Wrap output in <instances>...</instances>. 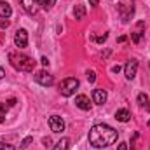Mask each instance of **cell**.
<instances>
[{
	"label": "cell",
	"mask_w": 150,
	"mask_h": 150,
	"mask_svg": "<svg viewBox=\"0 0 150 150\" xmlns=\"http://www.w3.org/2000/svg\"><path fill=\"white\" fill-rule=\"evenodd\" d=\"M117 138H119V133L113 129L112 126H107V124H96L89 131V143L94 149L110 147V145H113L117 142Z\"/></svg>",
	"instance_id": "obj_1"
},
{
	"label": "cell",
	"mask_w": 150,
	"mask_h": 150,
	"mask_svg": "<svg viewBox=\"0 0 150 150\" xmlns=\"http://www.w3.org/2000/svg\"><path fill=\"white\" fill-rule=\"evenodd\" d=\"M9 61H11V65L16 70L28 72V74L33 72L35 70V65H37V61L33 58H30L26 54H21V52H9Z\"/></svg>",
	"instance_id": "obj_2"
},
{
	"label": "cell",
	"mask_w": 150,
	"mask_h": 150,
	"mask_svg": "<svg viewBox=\"0 0 150 150\" xmlns=\"http://www.w3.org/2000/svg\"><path fill=\"white\" fill-rule=\"evenodd\" d=\"M79 86H80L79 79H75V77H68V79L61 80V84H59V91H61L63 96L68 98V96H74L75 91L79 89Z\"/></svg>",
	"instance_id": "obj_3"
},
{
	"label": "cell",
	"mask_w": 150,
	"mask_h": 150,
	"mask_svg": "<svg viewBox=\"0 0 150 150\" xmlns=\"http://www.w3.org/2000/svg\"><path fill=\"white\" fill-rule=\"evenodd\" d=\"M49 127L52 133H61V131H65V120L59 115H51L49 117Z\"/></svg>",
	"instance_id": "obj_4"
},
{
	"label": "cell",
	"mask_w": 150,
	"mask_h": 150,
	"mask_svg": "<svg viewBox=\"0 0 150 150\" xmlns=\"http://www.w3.org/2000/svg\"><path fill=\"white\" fill-rule=\"evenodd\" d=\"M14 44H16V47H19V49H25V47L28 45V32H26L25 28H21V30L16 32V35H14Z\"/></svg>",
	"instance_id": "obj_5"
},
{
	"label": "cell",
	"mask_w": 150,
	"mask_h": 150,
	"mask_svg": "<svg viewBox=\"0 0 150 150\" xmlns=\"http://www.w3.org/2000/svg\"><path fill=\"white\" fill-rule=\"evenodd\" d=\"M136 72H138V61L136 59H129L124 67V75L127 80H133L136 77Z\"/></svg>",
	"instance_id": "obj_6"
},
{
	"label": "cell",
	"mask_w": 150,
	"mask_h": 150,
	"mask_svg": "<svg viewBox=\"0 0 150 150\" xmlns=\"http://www.w3.org/2000/svg\"><path fill=\"white\" fill-rule=\"evenodd\" d=\"M35 80H37L40 86H45V87L54 84V77H52L51 74H47L45 70H40V72H37V74H35Z\"/></svg>",
	"instance_id": "obj_7"
},
{
	"label": "cell",
	"mask_w": 150,
	"mask_h": 150,
	"mask_svg": "<svg viewBox=\"0 0 150 150\" xmlns=\"http://www.w3.org/2000/svg\"><path fill=\"white\" fill-rule=\"evenodd\" d=\"M21 5H23V9H25L30 16L37 14V11H38V0H21Z\"/></svg>",
	"instance_id": "obj_8"
},
{
	"label": "cell",
	"mask_w": 150,
	"mask_h": 150,
	"mask_svg": "<svg viewBox=\"0 0 150 150\" xmlns=\"http://www.w3.org/2000/svg\"><path fill=\"white\" fill-rule=\"evenodd\" d=\"M93 101L96 105H103L107 101V91L105 89H94L93 91Z\"/></svg>",
	"instance_id": "obj_9"
},
{
	"label": "cell",
	"mask_w": 150,
	"mask_h": 150,
	"mask_svg": "<svg viewBox=\"0 0 150 150\" xmlns=\"http://www.w3.org/2000/svg\"><path fill=\"white\" fill-rule=\"evenodd\" d=\"M119 12H120V16H122V21H129V18L133 16V12H134V9H133V5H126V4H120L119 5Z\"/></svg>",
	"instance_id": "obj_10"
},
{
	"label": "cell",
	"mask_w": 150,
	"mask_h": 150,
	"mask_svg": "<svg viewBox=\"0 0 150 150\" xmlns=\"http://www.w3.org/2000/svg\"><path fill=\"white\" fill-rule=\"evenodd\" d=\"M75 105L80 108V110H89L91 108V103H89V98L86 94H79L75 98Z\"/></svg>",
	"instance_id": "obj_11"
},
{
	"label": "cell",
	"mask_w": 150,
	"mask_h": 150,
	"mask_svg": "<svg viewBox=\"0 0 150 150\" xmlns=\"http://www.w3.org/2000/svg\"><path fill=\"white\" fill-rule=\"evenodd\" d=\"M115 119H117L119 122H127V120L131 119V112H129L127 108H120V110L115 112Z\"/></svg>",
	"instance_id": "obj_12"
},
{
	"label": "cell",
	"mask_w": 150,
	"mask_h": 150,
	"mask_svg": "<svg viewBox=\"0 0 150 150\" xmlns=\"http://www.w3.org/2000/svg\"><path fill=\"white\" fill-rule=\"evenodd\" d=\"M11 14H12L11 5H9L7 2H0V18L7 19V18H11Z\"/></svg>",
	"instance_id": "obj_13"
},
{
	"label": "cell",
	"mask_w": 150,
	"mask_h": 150,
	"mask_svg": "<svg viewBox=\"0 0 150 150\" xmlns=\"http://www.w3.org/2000/svg\"><path fill=\"white\" fill-rule=\"evenodd\" d=\"M74 18H75V19H79V21L86 18V7H84V5H80V4H79V5H75V9H74Z\"/></svg>",
	"instance_id": "obj_14"
},
{
	"label": "cell",
	"mask_w": 150,
	"mask_h": 150,
	"mask_svg": "<svg viewBox=\"0 0 150 150\" xmlns=\"http://www.w3.org/2000/svg\"><path fill=\"white\" fill-rule=\"evenodd\" d=\"M68 147H70V138H61V140L54 145L52 150H68Z\"/></svg>",
	"instance_id": "obj_15"
},
{
	"label": "cell",
	"mask_w": 150,
	"mask_h": 150,
	"mask_svg": "<svg viewBox=\"0 0 150 150\" xmlns=\"http://www.w3.org/2000/svg\"><path fill=\"white\" fill-rule=\"evenodd\" d=\"M138 103H140V107H145V110H150L149 96H147L145 93H140V94H138Z\"/></svg>",
	"instance_id": "obj_16"
},
{
	"label": "cell",
	"mask_w": 150,
	"mask_h": 150,
	"mask_svg": "<svg viewBox=\"0 0 150 150\" xmlns=\"http://www.w3.org/2000/svg\"><path fill=\"white\" fill-rule=\"evenodd\" d=\"M54 4H56V0H38V7H42L45 11H49Z\"/></svg>",
	"instance_id": "obj_17"
},
{
	"label": "cell",
	"mask_w": 150,
	"mask_h": 150,
	"mask_svg": "<svg viewBox=\"0 0 150 150\" xmlns=\"http://www.w3.org/2000/svg\"><path fill=\"white\" fill-rule=\"evenodd\" d=\"M32 142H33V138H32V136H26V138L21 142V145H19V147H21V149H26V147H30V143H32Z\"/></svg>",
	"instance_id": "obj_18"
},
{
	"label": "cell",
	"mask_w": 150,
	"mask_h": 150,
	"mask_svg": "<svg viewBox=\"0 0 150 150\" xmlns=\"http://www.w3.org/2000/svg\"><path fill=\"white\" fill-rule=\"evenodd\" d=\"M7 110H9V105H5V103H0V120H2V117H5Z\"/></svg>",
	"instance_id": "obj_19"
},
{
	"label": "cell",
	"mask_w": 150,
	"mask_h": 150,
	"mask_svg": "<svg viewBox=\"0 0 150 150\" xmlns=\"http://www.w3.org/2000/svg\"><path fill=\"white\" fill-rule=\"evenodd\" d=\"M140 38H142V33H140V32H133V33H131V40H133L134 44H138Z\"/></svg>",
	"instance_id": "obj_20"
},
{
	"label": "cell",
	"mask_w": 150,
	"mask_h": 150,
	"mask_svg": "<svg viewBox=\"0 0 150 150\" xmlns=\"http://www.w3.org/2000/svg\"><path fill=\"white\" fill-rule=\"evenodd\" d=\"M0 150H16L12 145H9V143H4V142H0Z\"/></svg>",
	"instance_id": "obj_21"
},
{
	"label": "cell",
	"mask_w": 150,
	"mask_h": 150,
	"mask_svg": "<svg viewBox=\"0 0 150 150\" xmlns=\"http://www.w3.org/2000/svg\"><path fill=\"white\" fill-rule=\"evenodd\" d=\"M87 80H89V82H94V80H96V74H94L93 70H87Z\"/></svg>",
	"instance_id": "obj_22"
},
{
	"label": "cell",
	"mask_w": 150,
	"mask_h": 150,
	"mask_svg": "<svg viewBox=\"0 0 150 150\" xmlns=\"http://www.w3.org/2000/svg\"><path fill=\"white\" fill-rule=\"evenodd\" d=\"M107 37H108V35H107V33H103L101 37H98V38H96V42H100V44H101V42H105V40H107Z\"/></svg>",
	"instance_id": "obj_23"
},
{
	"label": "cell",
	"mask_w": 150,
	"mask_h": 150,
	"mask_svg": "<svg viewBox=\"0 0 150 150\" xmlns=\"http://www.w3.org/2000/svg\"><path fill=\"white\" fill-rule=\"evenodd\" d=\"M7 26H9V21L7 19H2L0 21V28H7Z\"/></svg>",
	"instance_id": "obj_24"
},
{
	"label": "cell",
	"mask_w": 150,
	"mask_h": 150,
	"mask_svg": "<svg viewBox=\"0 0 150 150\" xmlns=\"http://www.w3.org/2000/svg\"><path fill=\"white\" fill-rule=\"evenodd\" d=\"M117 150H127V143H119V147H117Z\"/></svg>",
	"instance_id": "obj_25"
},
{
	"label": "cell",
	"mask_w": 150,
	"mask_h": 150,
	"mask_svg": "<svg viewBox=\"0 0 150 150\" xmlns=\"http://www.w3.org/2000/svg\"><path fill=\"white\" fill-rule=\"evenodd\" d=\"M42 143H44L45 147H51V138H44V140H42Z\"/></svg>",
	"instance_id": "obj_26"
},
{
	"label": "cell",
	"mask_w": 150,
	"mask_h": 150,
	"mask_svg": "<svg viewBox=\"0 0 150 150\" xmlns=\"http://www.w3.org/2000/svg\"><path fill=\"white\" fill-rule=\"evenodd\" d=\"M40 63H42V65H44V67H47V65H49V59H47V58H45V56H44V58H42V59H40Z\"/></svg>",
	"instance_id": "obj_27"
},
{
	"label": "cell",
	"mask_w": 150,
	"mask_h": 150,
	"mask_svg": "<svg viewBox=\"0 0 150 150\" xmlns=\"http://www.w3.org/2000/svg\"><path fill=\"white\" fill-rule=\"evenodd\" d=\"M126 40H127V37H126V35H122V37L117 38V42H119V44H122V42H126Z\"/></svg>",
	"instance_id": "obj_28"
},
{
	"label": "cell",
	"mask_w": 150,
	"mask_h": 150,
	"mask_svg": "<svg viewBox=\"0 0 150 150\" xmlns=\"http://www.w3.org/2000/svg\"><path fill=\"white\" fill-rule=\"evenodd\" d=\"M112 72H113V74H119V72H120V67H119V65H117V67H113Z\"/></svg>",
	"instance_id": "obj_29"
},
{
	"label": "cell",
	"mask_w": 150,
	"mask_h": 150,
	"mask_svg": "<svg viewBox=\"0 0 150 150\" xmlns=\"http://www.w3.org/2000/svg\"><path fill=\"white\" fill-rule=\"evenodd\" d=\"M7 105H9V107H14V105H16V100H14V98H12V100H9V103H7Z\"/></svg>",
	"instance_id": "obj_30"
},
{
	"label": "cell",
	"mask_w": 150,
	"mask_h": 150,
	"mask_svg": "<svg viewBox=\"0 0 150 150\" xmlns=\"http://www.w3.org/2000/svg\"><path fill=\"white\" fill-rule=\"evenodd\" d=\"M89 4H91V5H98V4H100V0H89Z\"/></svg>",
	"instance_id": "obj_31"
},
{
	"label": "cell",
	"mask_w": 150,
	"mask_h": 150,
	"mask_svg": "<svg viewBox=\"0 0 150 150\" xmlns=\"http://www.w3.org/2000/svg\"><path fill=\"white\" fill-rule=\"evenodd\" d=\"M4 75H5V70H4V68H2V67H0V79H2V77H4Z\"/></svg>",
	"instance_id": "obj_32"
}]
</instances>
